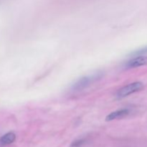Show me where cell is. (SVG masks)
<instances>
[{
  "instance_id": "cell-3",
  "label": "cell",
  "mask_w": 147,
  "mask_h": 147,
  "mask_svg": "<svg viewBox=\"0 0 147 147\" xmlns=\"http://www.w3.org/2000/svg\"><path fill=\"white\" fill-rule=\"evenodd\" d=\"M147 64V57L144 55L135 56L125 63L126 68H135Z\"/></svg>"
},
{
  "instance_id": "cell-2",
  "label": "cell",
  "mask_w": 147,
  "mask_h": 147,
  "mask_svg": "<svg viewBox=\"0 0 147 147\" xmlns=\"http://www.w3.org/2000/svg\"><path fill=\"white\" fill-rule=\"evenodd\" d=\"M144 88V84L141 82H134L130 84L125 86L118 90L116 96L118 98H123L133 93L139 92Z\"/></svg>"
},
{
  "instance_id": "cell-4",
  "label": "cell",
  "mask_w": 147,
  "mask_h": 147,
  "mask_svg": "<svg viewBox=\"0 0 147 147\" xmlns=\"http://www.w3.org/2000/svg\"><path fill=\"white\" fill-rule=\"evenodd\" d=\"M130 114V110L129 109H123L120 110H117L113 111L108 115L106 118V121H111L116 120V119H121L123 118L126 117Z\"/></svg>"
},
{
  "instance_id": "cell-6",
  "label": "cell",
  "mask_w": 147,
  "mask_h": 147,
  "mask_svg": "<svg viewBox=\"0 0 147 147\" xmlns=\"http://www.w3.org/2000/svg\"><path fill=\"white\" fill-rule=\"evenodd\" d=\"M147 53V47H144V48L140 49V50H138L134 52V53H131V55H132L133 57H135V56H139V55H144V54Z\"/></svg>"
},
{
  "instance_id": "cell-1",
  "label": "cell",
  "mask_w": 147,
  "mask_h": 147,
  "mask_svg": "<svg viewBox=\"0 0 147 147\" xmlns=\"http://www.w3.org/2000/svg\"><path fill=\"white\" fill-rule=\"evenodd\" d=\"M102 75H103L102 73L98 72L95 74H93L92 76H84L83 78H80L76 83H74V84L72 85L71 90L74 92L82 91L84 89L89 87L95 81L101 78Z\"/></svg>"
},
{
  "instance_id": "cell-5",
  "label": "cell",
  "mask_w": 147,
  "mask_h": 147,
  "mask_svg": "<svg viewBox=\"0 0 147 147\" xmlns=\"http://www.w3.org/2000/svg\"><path fill=\"white\" fill-rule=\"evenodd\" d=\"M16 135L13 132H9L0 138V144L1 145H9L15 141Z\"/></svg>"
},
{
  "instance_id": "cell-7",
  "label": "cell",
  "mask_w": 147,
  "mask_h": 147,
  "mask_svg": "<svg viewBox=\"0 0 147 147\" xmlns=\"http://www.w3.org/2000/svg\"><path fill=\"white\" fill-rule=\"evenodd\" d=\"M84 143V141L82 140V139H79V140L76 141L75 142H73V144H72V147H80Z\"/></svg>"
}]
</instances>
